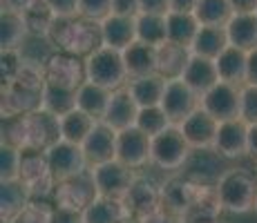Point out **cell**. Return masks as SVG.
Masks as SVG:
<instances>
[{
	"mask_svg": "<svg viewBox=\"0 0 257 223\" xmlns=\"http://www.w3.org/2000/svg\"><path fill=\"white\" fill-rule=\"evenodd\" d=\"M5 121L7 127H3V143H9L18 150L47 152L54 143L61 141V118L43 107L25 116L5 118Z\"/></svg>",
	"mask_w": 257,
	"mask_h": 223,
	"instance_id": "cell-1",
	"label": "cell"
},
{
	"mask_svg": "<svg viewBox=\"0 0 257 223\" xmlns=\"http://www.w3.org/2000/svg\"><path fill=\"white\" fill-rule=\"evenodd\" d=\"M45 67L25 63L18 76L12 83L3 85V118H16L41 110L43 89H45Z\"/></svg>",
	"mask_w": 257,
	"mask_h": 223,
	"instance_id": "cell-2",
	"label": "cell"
},
{
	"mask_svg": "<svg viewBox=\"0 0 257 223\" xmlns=\"http://www.w3.org/2000/svg\"><path fill=\"white\" fill-rule=\"evenodd\" d=\"M49 38L58 47V52H67L74 56H90L96 47H101V29L98 23L87 18H56Z\"/></svg>",
	"mask_w": 257,
	"mask_h": 223,
	"instance_id": "cell-3",
	"label": "cell"
},
{
	"mask_svg": "<svg viewBox=\"0 0 257 223\" xmlns=\"http://www.w3.org/2000/svg\"><path fill=\"white\" fill-rule=\"evenodd\" d=\"M221 207L230 214H246L255 210L257 201V178L244 167L224 170L215 181Z\"/></svg>",
	"mask_w": 257,
	"mask_h": 223,
	"instance_id": "cell-4",
	"label": "cell"
},
{
	"mask_svg": "<svg viewBox=\"0 0 257 223\" xmlns=\"http://www.w3.org/2000/svg\"><path fill=\"white\" fill-rule=\"evenodd\" d=\"M83 63H85V81L107 87L110 92L125 87L130 81L125 63H123V52H118L114 47L101 45L90 56L83 58Z\"/></svg>",
	"mask_w": 257,
	"mask_h": 223,
	"instance_id": "cell-5",
	"label": "cell"
},
{
	"mask_svg": "<svg viewBox=\"0 0 257 223\" xmlns=\"http://www.w3.org/2000/svg\"><path fill=\"white\" fill-rule=\"evenodd\" d=\"M190 154H192V147L188 145L179 125H170L161 134L152 136L150 163L155 167H159V170H168V172L181 170L188 163Z\"/></svg>",
	"mask_w": 257,
	"mask_h": 223,
	"instance_id": "cell-6",
	"label": "cell"
},
{
	"mask_svg": "<svg viewBox=\"0 0 257 223\" xmlns=\"http://www.w3.org/2000/svg\"><path fill=\"white\" fill-rule=\"evenodd\" d=\"M21 181L29 187L32 199H43L54 196L58 181L52 174L47 154L41 150H23L21 156Z\"/></svg>",
	"mask_w": 257,
	"mask_h": 223,
	"instance_id": "cell-7",
	"label": "cell"
},
{
	"mask_svg": "<svg viewBox=\"0 0 257 223\" xmlns=\"http://www.w3.org/2000/svg\"><path fill=\"white\" fill-rule=\"evenodd\" d=\"M123 205H125L130 219H146L155 212L164 210V199H161V183H157L152 176L137 174L132 185L123 194Z\"/></svg>",
	"mask_w": 257,
	"mask_h": 223,
	"instance_id": "cell-8",
	"label": "cell"
},
{
	"mask_svg": "<svg viewBox=\"0 0 257 223\" xmlns=\"http://www.w3.org/2000/svg\"><path fill=\"white\" fill-rule=\"evenodd\" d=\"M90 176L94 181L98 196H114V199H123V194L127 192V187L132 185L137 176V170L127 167L125 163H121L118 158L105 163H96L90 165Z\"/></svg>",
	"mask_w": 257,
	"mask_h": 223,
	"instance_id": "cell-9",
	"label": "cell"
},
{
	"mask_svg": "<svg viewBox=\"0 0 257 223\" xmlns=\"http://www.w3.org/2000/svg\"><path fill=\"white\" fill-rule=\"evenodd\" d=\"M45 154H47L49 167H52V174L58 183L74 176H81L90 170V163H87L83 147L63 141V138L58 143H54Z\"/></svg>",
	"mask_w": 257,
	"mask_h": 223,
	"instance_id": "cell-10",
	"label": "cell"
},
{
	"mask_svg": "<svg viewBox=\"0 0 257 223\" xmlns=\"http://www.w3.org/2000/svg\"><path fill=\"white\" fill-rule=\"evenodd\" d=\"M96 196H98L96 187H94L90 170H87L85 174L58 183L56 190H54V207H58V210L83 212Z\"/></svg>",
	"mask_w": 257,
	"mask_h": 223,
	"instance_id": "cell-11",
	"label": "cell"
},
{
	"mask_svg": "<svg viewBox=\"0 0 257 223\" xmlns=\"http://www.w3.org/2000/svg\"><path fill=\"white\" fill-rule=\"evenodd\" d=\"M199 101H201V96L188 85L184 78L166 81L161 107H164V112L168 114V118L175 125H179L184 118H188L195 110H199Z\"/></svg>",
	"mask_w": 257,
	"mask_h": 223,
	"instance_id": "cell-12",
	"label": "cell"
},
{
	"mask_svg": "<svg viewBox=\"0 0 257 223\" xmlns=\"http://www.w3.org/2000/svg\"><path fill=\"white\" fill-rule=\"evenodd\" d=\"M239 89L237 85L219 81L215 87H210L206 94H201L199 107L206 110L215 121H230L239 118Z\"/></svg>",
	"mask_w": 257,
	"mask_h": 223,
	"instance_id": "cell-13",
	"label": "cell"
},
{
	"mask_svg": "<svg viewBox=\"0 0 257 223\" xmlns=\"http://www.w3.org/2000/svg\"><path fill=\"white\" fill-rule=\"evenodd\" d=\"M150 145L152 138L137 125L116 132V158L132 170H141L150 163Z\"/></svg>",
	"mask_w": 257,
	"mask_h": 223,
	"instance_id": "cell-14",
	"label": "cell"
},
{
	"mask_svg": "<svg viewBox=\"0 0 257 223\" xmlns=\"http://www.w3.org/2000/svg\"><path fill=\"white\" fill-rule=\"evenodd\" d=\"M212 152L224 158H241L248 156V125L241 118L221 121L215 134Z\"/></svg>",
	"mask_w": 257,
	"mask_h": 223,
	"instance_id": "cell-15",
	"label": "cell"
},
{
	"mask_svg": "<svg viewBox=\"0 0 257 223\" xmlns=\"http://www.w3.org/2000/svg\"><path fill=\"white\" fill-rule=\"evenodd\" d=\"M45 78L47 83L65 89H78L85 81V63L78 56L67 52H56L52 61L45 65Z\"/></svg>",
	"mask_w": 257,
	"mask_h": 223,
	"instance_id": "cell-16",
	"label": "cell"
},
{
	"mask_svg": "<svg viewBox=\"0 0 257 223\" xmlns=\"http://www.w3.org/2000/svg\"><path fill=\"white\" fill-rule=\"evenodd\" d=\"M219 127V121L210 116L206 110H195L188 118L179 123V130L188 141V145L192 147V152H206L212 150L215 145V134Z\"/></svg>",
	"mask_w": 257,
	"mask_h": 223,
	"instance_id": "cell-17",
	"label": "cell"
},
{
	"mask_svg": "<svg viewBox=\"0 0 257 223\" xmlns=\"http://www.w3.org/2000/svg\"><path fill=\"white\" fill-rule=\"evenodd\" d=\"M197 181L190 176L170 174L166 181H161V199H164V210L172 214H184L188 207L195 203Z\"/></svg>",
	"mask_w": 257,
	"mask_h": 223,
	"instance_id": "cell-18",
	"label": "cell"
},
{
	"mask_svg": "<svg viewBox=\"0 0 257 223\" xmlns=\"http://www.w3.org/2000/svg\"><path fill=\"white\" fill-rule=\"evenodd\" d=\"M81 147L90 165L112 161V158H116V132L107 123L96 121V125L92 127V132L87 134Z\"/></svg>",
	"mask_w": 257,
	"mask_h": 223,
	"instance_id": "cell-19",
	"label": "cell"
},
{
	"mask_svg": "<svg viewBox=\"0 0 257 223\" xmlns=\"http://www.w3.org/2000/svg\"><path fill=\"white\" fill-rule=\"evenodd\" d=\"M98 29H101V43L118 49V52H123L137 41V18L130 16L110 14L98 23Z\"/></svg>",
	"mask_w": 257,
	"mask_h": 223,
	"instance_id": "cell-20",
	"label": "cell"
},
{
	"mask_svg": "<svg viewBox=\"0 0 257 223\" xmlns=\"http://www.w3.org/2000/svg\"><path fill=\"white\" fill-rule=\"evenodd\" d=\"M139 110L141 107L137 105V101L130 96V92H127L125 87L114 89L112 98H110V105H107V112H105V116H103V123H107L114 132L127 130V127L137 125Z\"/></svg>",
	"mask_w": 257,
	"mask_h": 223,
	"instance_id": "cell-21",
	"label": "cell"
},
{
	"mask_svg": "<svg viewBox=\"0 0 257 223\" xmlns=\"http://www.w3.org/2000/svg\"><path fill=\"white\" fill-rule=\"evenodd\" d=\"M217 72H219V81L230 83V85H246V67H248V52L239 47H228L215 58Z\"/></svg>",
	"mask_w": 257,
	"mask_h": 223,
	"instance_id": "cell-22",
	"label": "cell"
},
{
	"mask_svg": "<svg viewBox=\"0 0 257 223\" xmlns=\"http://www.w3.org/2000/svg\"><path fill=\"white\" fill-rule=\"evenodd\" d=\"M184 81L195 89L197 94H206L210 87H215L219 83V72H217V63L212 58H206V56H195L192 54L190 61L184 69Z\"/></svg>",
	"mask_w": 257,
	"mask_h": 223,
	"instance_id": "cell-23",
	"label": "cell"
},
{
	"mask_svg": "<svg viewBox=\"0 0 257 223\" xmlns=\"http://www.w3.org/2000/svg\"><path fill=\"white\" fill-rule=\"evenodd\" d=\"M123 63H125L127 76L130 78L159 74V65H157V47H150V45L139 43V41H135L130 47L123 49Z\"/></svg>",
	"mask_w": 257,
	"mask_h": 223,
	"instance_id": "cell-24",
	"label": "cell"
},
{
	"mask_svg": "<svg viewBox=\"0 0 257 223\" xmlns=\"http://www.w3.org/2000/svg\"><path fill=\"white\" fill-rule=\"evenodd\" d=\"M228 45L239 47L244 52L257 49V16L255 14H233L224 25Z\"/></svg>",
	"mask_w": 257,
	"mask_h": 223,
	"instance_id": "cell-25",
	"label": "cell"
},
{
	"mask_svg": "<svg viewBox=\"0 0 257 223\" xmlns=\"http://www.w3.org/2000/svg\"><path fill=\"white\" fill-rule=\"evenodd\" d=\"M32 192L21 178L16 181H0V216L3 223H9L23 207L32 203Z\"/></svg>",
	"mask_w": 257,
	"mask_h": 223,
	"instance_id": "cell-26",
	"label": "cell"
},
{
	"mask_svg": "<svg viewBox=\"0 0 257 223\" xmlns=\"http://www.w3.org/2000/svg\"><path fill=\"white\" fill-rule=\"evenodd\" d=\"M125 89L130 92V96L135 98L139 107H155V105H161L164 89H166V78L161 76V74L130 78Z\"/></svg>",
	"mask_w": 257,
	"mask_h": 223,
	"instance_id": "cell-27",
	"label": "cell"
},
{
	"mask_svg": "<svg viewBox=\"0 0 257 223\" xmlns=\"http://www.w3.org/2000/svg\"><path fill=\"white\" fill-rule=\"evenodd\" d=\"M110 98H112L110 89L96 85V83H90V81H83L81 87L76 89V107L81 112L90 114L96 121H103L107 105H110Z\"/></svg>",
	"mask_w": 257,
	"mask_h": 223,
	"instance_id": "cell-28",
	"label": "cell"
},
{
	"mask_svg": "<svg viewBox=\"0 0 257 223\" xmlns=\"http://www.w3.org/2000/svg\"><path fill=\"white\" fill-rule=\"evenodd\" d=\"M130 219L125 205L114 196H96L83 210V223H123Z\"/></svg>",
	"mask_w": 257,
	"mask_h": 223,
	"instance_id": "cell-29",
	"label": "cell"
},
{
	"mask_svg": "<svg viewBox=\"0 0 257 223\" xmlns=\"http://www.w3.org/2000/svg\"><path fill=\"white\" fill-rule=\"evenodd\" d=\"M190 49L181 47L175 43H164L161 47H157V65H159V74L166 81L172 78H181L184 76V69L190 61Z\"/></svg>",
	"mask_w": 257,
	"mask_h": 223,
	"instance_id": "cell-30",
	"label": "cell"
},
{
	"mask_svg": "<svg viewBox=\"0 0 257 223\" xmlns=\"http://www.w3.org/2000/svg\"><path fill=\"white\" fill-rule=\"evenodd\" d=\"M166 25H168V43L181 45V47L188 49H190L197 32L201 27L192 12H168Z\"/></svg>",
	"mask_w": 257,
	"mask_h": 223,
	"instance_id": "cell-31",
	"label": "cell"
},
{
	"mask_svg": "<svg viewBox=\"0 0 257 223\" xmlns=\"http://www.w3.org/2000/svg\"><path fill=\"white\" fill-rule=\"evenodd\" d=\"M226 47H228V36H226L224 27H199L195 41L190 45V54L215 61Z\"/></svg>",
	"mask_w": 257,
	"mask_h": 223,
	"instance_id": "cell-32",
	"label": "cell"
},
{
	"mask_svg": "<svg viewBox=\"0 0 257 223\" xmlns=\"http://www.w3.org/2000/svg\"><path fill=\"white\" fill-rule=\"evenodd\" d=\"M27 36H29V29L23 14L3 9V14H0V47L18 49Z\"/></svg>",
	"mask_w": 257,
	"mask_h": 223,
	"instance_id": "cell-33",
	"label": "cell"
},
{
	"mask_svg": "<svg viewBox=\"0 0 257 223\" xmlns=\"http://www.w3.org/2000/svg\"><path fill=\"white\" fill-rule=\"evenodd\" d=\"M137 41L150 47H161L168 43V25L164 14H139L137 16Z\"/></svg>",
	"mask_w": 257,
	"mask_h": 223,
	"instance_id": "cell-34",
	"label": "cell"
},
{
	"mask_svg": "<svg viewBox=\"0 0 257 223\" xmlns=\"http://www.w3.org/2000/svg\"><path fill=\"white\" fill-rule=\"evenodd\" d=\"M21 52L23 61L27 65H38V67H45L52 56L58 52V47L54 45V41L49 36H36V34H29L27 38L23 41V45L18 47Z\"/></svg>",
	"mask_w": 257,
	"mask_h": 223,
	"instance_id": "cell-35",
	"label": "cell"
},
{
	"mask_svg": "<svg viewBox=\"0 0 257 223\" xmlns=\"http://www.w3.org/2000/svg\"><path fill=\"white\" fill-rule=\"evenodd\" d=\"M94 125H96V118H92L90 114L76 107L70 114L61 116V138L67 143H74V145H83V141L87 138Z\"/></svg>",
	"mask_w": 257,
	"mask_h": 223,
	"instance_id": "cell-36",
	"label": "cell"
},
{
	"mask_svg": "<svg viewBox=\"0 0 257 223\" xmlns=\"http://www.w3.org/2000/svg\"><path fill=\"white\" fill-rule=\"evenodd\" d=\"M41 107L58 118L65 116L72 110H76V89H65V87L52 85V83H45Z\"/></svg>",
	"mask_w": 257,
	"mask_h": 223,
	"instance_id": "cell-37",
	"label": "cell"
},
{
	"mask_svg": "<svg viewBox=\"0 0 257 223\" xmlns=\"http://www.w3.org/2000/svg\"><path fill=\"white\" fill-rule=\"evenodd\" d=\"M192 14L201 27H224L235 12L230 0H199Z\"/></svg>",
	"mask_w": 257,
	"mask_h": 223,
	"instance_id": "cell-38",
	"label": "cell"
},
{
	"mask_svg": "<svg viewBox=\"0 0 257 223\" xmlns=\"http://www.w3.org/2000/svg\"><path fill=\"white\" fill-rule=\"evenodd\" d=\"M170 125H175V123L168 118V114L164 112V107L161 105H155V107H141L139 110V116H137V127L148 134V136H157V134H161L164 130H168Z\"/></svg>",
	"mask_w": 257,
	"mask_h": 223,
	"instance_id": "cell-39",
	"label": "cell"
},
{
	"mask_svg": "<svg viewBox=\"0 0 257 223\" xmlns=\"http://www.w3.org/2000/svg\"><path fill=\"white\" fill-rule=\"evenodd\" d=\"M23 16H25V23H27L29 34H36V36H49L54 23H56V16L49 12V7L43 0L38 5H34L29 12H25Z\"/></svg>",
	"mask_w": 257,
	"mask_h": 223,
	"instance_id": "cell-40",
	"label": "cell"
},
{
	"mask_svg": "<svg viewBox=\"0 0 257 223\" xmlns=\"http://www.w3.org/2000/svg\"><path fill=\"white\" fill-rule=\"evenodd\" d=\"M21 156L23 150L3 143L0 145V181H16L21 178Z\"/></svg>",
	"mask_w": 257,
	"mask_h": 223,
	"instance_id": "cell-41",
	"label": "cell"
},
{
	"mask_svg": "<svg viewBox=\"0 0 257 223\" xmlns=\"http://www.w3.org/2000/svg\"><path fill=\"white\" fill-rule=\"evenodd\" d=\"M52 216H54V205H49L43 199H34L9 223H52Z\"/></svg>",
	"mask_w": 257,
	"mask_h": 223,
	"instance_id": "cell-42",
	"label": "cell"
},
{
	"mask_svg": "<svg viewBox=\"0 0 257 223\" xmlns=\"http://www.w3.org/2000/svg\"><path fill=\"white\" fill-rule=\"evenodd\" d=\"M239 118L246 125H257V85H241L239 89Z\"/></svg>",
	"mask_w": 257,
	"mask_h": 223,
	"instance_id": "cell-43",
	"label": "cell"
},
{
	"mask_svg": "<svg viewBox=\"0 0 257 223\" xmlns=\"http://www.w3.org/2000/svg\"><path fill=\"white\" fill-rule=\"evenodd\" d=\"M25 61L21 56V52L18 49H3V54H0V74H3V85H7V83H12L14 78L18 76V72L23 69Z\"/></svg>",
	"mask_w": 257,
	"mask_h": 223,
	"instance_id": "cell-44",
	"label": "cell"
},
{
	"mask_svg": "<svg viewBox=\"0 0 257 223\" xmlns=\"http://www.w3.org/2000/svg\"><path fill=\"white\" fill-rule=\"evenodd\" d=\"M112 14V0H78V16L101 23Z\"/></svg>",
	"mask_w": 257,
	"mask_h": 223,
	"instance_id": "cell-45",
	"label": "cell"
},
{
	"mask_svg": "<svg viewBox=\"0 0 257 223\" xmlns=\"http://www.w3.org/2000/svg\"><path fill=\"white\" fill-rule=\"evenodd\" d=\"M56 18H76L78 0H43Z\"/></svg>",
	"mask_w": 257,
	"mask_h": 223,
	"instance_id": "cell-46",
	"label": "cell"
},
{
	"mask_svg": "<svg viewBox=\"0 0 257 223\" xmlns=\"http://www.w3.org/2000/svg\"><path fill=\"white\" fill-rule=\"evenodd\" d=\"M112 14L137 18L141 14V3L139 0H112Z\"/></svg>",
	"mask_w": 257,
	"mask_h": 223,
	"instance_id": "cell-47",
	"label": "cell"
},
{
	"mask_svg": "<svg viewBox=\"0 0 257 223\" xmlns=\"http://www.w3.org/2000/svg\"><path fill=\"white\" fill-rule=\"evenodd\" d=\"M143 14H166L170 12V0H139Z\"/></svg>",
	"mask_w": 257,
	"mask_h": 223,
	"instance_id": "cell-48",
	"label": "cell"
},
{
	"mask_svg": "<svg viewBox=\"0 0 257 223\" xmlns=\"http://www.w3.org/2000/svg\"><path fill=\"white\" fill-rule=\"evenodd\" d=\"M52 223H83V212H72V210H58L54 207Z\"/></svg>",
	"mask_w": 257,
	"mask_h": 223,
	"instance_id": "cell-49",
	"label": "cell"
},
{
	"mask_svg": "<svg viewBox=\"0 0 257 223\" xmlns=\"http://www.w3.org/2000/svg\"><path fill=\"white\" fill-rule=\"evenodd\" d=\"M41 0H3V9H9V12H18V14H25L38 5Z\"/></svg>",
	"mask_w": 257,
	"mask_h": 223,
	"instance_id": "cell-50",
	"label": "cell"
},
{
	"mask_svg": "<svg viewBox=\"0 0 257 223\" xmlns=\"http://www.w3.org/2000/svg\"><path fill=\"white\" fill-rule=\"evenodd\" d=\"M139 223H181V221H179V216L172 214V212L159 210V212H155V214H150V216H146V219H141Z\"/></svg>",
	"mask_w": 257,
	"mask_h": 223,
	"instance_id": "cell-51",
	"label": "cell"
},
{
	"mask_svg": "<svg viewBox=\"0 0 257 223\" xmlns=\"http://www.w3.org/2000/svg\"><path fill=\"white\" fill-rule=\"evenodd\" d=\"M230 7L235 14H255L257 0H230Z\"/></svg>",
	"mask_w": 257,
	"mask_h": 223,
	"instance_id": "cell-52",
	"label": "cell"
},
{
	"mask_svg": "<svg viewBox=\"0 0 257 223\" xmlns=\"http://www.w3.org/2000/svg\"><path fill=\"white\" fill-rule=\"evenodd\" d=\"M246 83L257 85V49L248 52V67H246Z\"/></svg>",
	"mask_w": 257,
	"mask_h": 223,
	"instance_id": "cell-53",
	"label": "cell"
},
{
	"mask_svg": "<svg viewBox=\"0 0 257 223\" xmlns=\"http://www.w3.org/2000/svg\"><path fill=\"white\" fill-rule=\"evenodd\" d=\"M199 0H170V12H195Z\"/></svg>",
	"mask_w": 257,
	"mask_h": 223,
	"instance_id": "cell-54",
	"label": "cell"
},
{
	"mask_svg": "<svg viewBox=\"0 0 257 223\" xmlns=\"http://www.w3.org/2000/svg\"><path fill=\"white\" fill-rule=\"evenodd\" d=\"M248 156L257 158V125H248Z\"/></svg>",
	"mask_w": 257,
	"mask_h": 223,
	"instance_id": "cell-55",
	"label": "cell"
},
{
	"mask_svg": "<svg viewBox=\"0 0 257 223\" xmlns=\"http://www.w3.org/2000/svg\"><path fill=\"white\" fill-rule=\"evenodd\" d=\"M123 223H139L137 219H127V221H123Z\"/></svg>",
	"mask_w": 257,
	"mask_h": 223,
	"instance_id": "cell-56",
	"label": "cell"
},
{
	"mask_svg": "<svg viewBox=\"0 0 257 223\" xmlns=\"http://www.w3.org/2000/svg\"><path fill=\"white\" fill-rule=\"evenodd\" d=\"M255 214H257V201H255Z\"/></svg>",
	"mask_w": 257,
	"mask_h": 223,
	"instance_id": "cell-57",
	"label": "cell"
},
{
	"mask_svg": "<svg viewBox=\"0 0 257 223\" xmlns=\"http://www.w3.org/2000/svg\"><path fill=\"white\" fill-rule=\"evenodd\" d=\"M255 16H257V9H255Z\"/></svg>",
	"mask_w": 257,
	"mask_h": 223,
	"instance_id": "cell-58",
	"label": "cell"
}]
</instances>
